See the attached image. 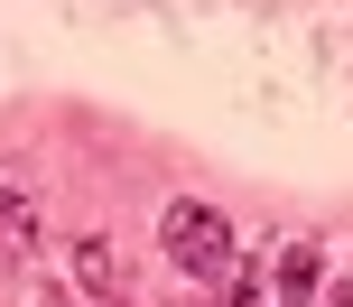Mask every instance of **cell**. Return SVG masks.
Segmentation results:
<instances>
[{"label": "cell", "instance_id": "cell-1", "mask_svg": "<svg viewBox=\"0 0 353 307\" xmlns=\"http://www.w3.org/2000/svg\"><path fill=\"white\" fill-rule=\"evenodd\" d=\"M159 242H168L176 270L205 279V289H232V279H242V242H232V224L214 215L205 196H176L168 215H159Z\"/></svg>", "mask_w": 353, "mask_h": 307}, {"label": "cell", "instance_id": "cell-2", "mask_svg": "<svg viewBox=\"0 0 353 307\" xmlns=\"http://www.w3.org/2000/svg\"><path fill=\"white\" fill-rule=\"evenodd\" d=\"M47 242V196H37V168H0V270H19V261Z\"/></svg>", "mask_w": 353, "mask_h": 307}, {"label": "cell", "instance_id": "cell-3", "mask_svg": "<svg viewBox=\"0 0 353 307\" xmlns=\"http://www.w3.org/2000/svg\"><path fill=\"white\" fill-rule=\"evenodd\" d=\"M65 252H74V279H84V298H93V307H140V298H130V279H121L112 233H74Z\"/></svg>", "mask_w": 353, "mask_h": 307}, {"label": "cell", "instance_id": "cell-4", "mask_svg": "<svg viewBox=\"0 0 353 307\" xmlns=\"http://www.w3.org/2000/svg\"><path fill=\"white\" fill-rule=\"evenodd\" d=\"M270 307H298L307 289H316V242H279V270H270Z\"/></svg>", "mask_w": 353, "mask_h": 307}, {"label": "cell", "instance_id": "cell-6", "mask_svg": "<svg viewBox=\"0 0 353 307\" xmlns=\"http://www.w3.org/2000/svg\"><path fill=\"white\" fill-rule=\"evenodd\" d=\"M335 307H353V289H344V298H335Z\"/></svg>", "mask_w": 353, "mask_h": 307}, {"label": "cell", "instance_id": "cell-5", "mask_svg": "<svg viewBox=\"0 0 353 307\" xmlns=\"http://www.w3.org/2000/svg\"><path fill=\"white\" fill-rule=\"evenodd\" d=\"M37 307H84V298H74V289H47V298H37Z\"/></svg>", "mask_w": 353, "mask_h": 307}]
</instances>
